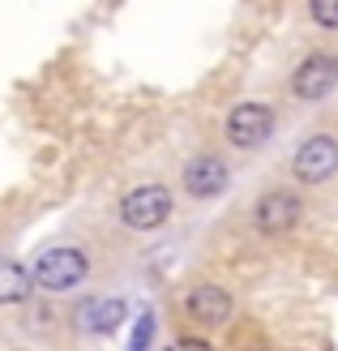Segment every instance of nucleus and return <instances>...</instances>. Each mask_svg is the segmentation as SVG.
<instances>
[{"label":"nucleus","mask_w":338,"mask_h":351,"mask_svg":"<svg viewBox=\"0 0 338 351\" xmlns=\"http://www.w3.org/2000/svg\"><path fill=\"white\" fill-rule=\"evenodd\" d=\"M30 274L43 291H73L82 278L90 274V261H86V253L73 249V244H56V249H43L34 257Z\"/></svg>","instance_id":"obj_1"},{"label":"nucleus","mask_w":338,"mask_h":351,"mask_svg":"<svg viewBox=\"0 0 338 351\" xmlns=\"http://www.w3.org/2000/svg\"><path fill=\"white\" fill-rule=\"evenodd\" d=\"M120 219H124V227H133V232H154V227H163L171 219V193L163 184L133 189L129 197L120 202Z\"/></svg>","instance_id":"obj_2"},{"label":"nucleus","mask_w":338,"mask_h":351,"mask_svg":"<svg viewBox=\"0 0 338 351\" xmlns=\"http://www.w3.org/2000/svg\"><path fill=\"white\" fill-rule=\"evenodd\" d=\"M300 215H304V202H300L291 189H270V193H261V202L253 210V223H257L261 236H287L300 223Z\"/></svg>","instance_id":"obj_3"},{"label":"nucleus","mask_w":338,"mask_h":351,"mask_svg":"<svg viewBox=\"0 0 338 351\" xmlns=\"http://www.w3.org/2000/svg\"><path fill=\"white\" fill-rule=\"evenodd\" d=\"M334 86H338V56H330V51H313L291 73V95L304 99V103L326 99Z\"/></svg>","instance_id":"obj_4"},{"label":"nucleus","mask_w":338,"mask_h":351,"mask_svg":"<svg viewBox=\"0 0 338 351\" xmlns=\"http://www.w3.org/2000/svg\"><path fill=\"white\" fill-rule=\"evenodd\" d=\"M274 129V112L265 103H236L227 112V142L240 150H257Z\"/></svg>","instance_id":"obj_5"},{"label":"nucleus","mask_w":338,"mask_h":351,"mask_svg":"<svg viewBox=\"0 0 338 351\" xmlns=\"http://www.w3.org/2000/svg\"><path fill=\"white\" fill-rule=\"evenodd\" d=\"M291 171H295V180H304V184H322V180H330V176L338 171V142H334L330 133L309 137V142L295 150Z\"/></svg>","instance_id":"obj_6"},{"label":"nucleus","mask_w":338,"mask_h":351,"mask_svg":"<svg viewBox=\"0 0 338 351\" xmlns=\"http://www.w3.org/2000/svg\"><path fill=\"white\" fill-rule=\"evenodd\" d=\"M231 180V167L219 159V154H197L189 167H184V189L189 197H219Z\"/></svg>","instance_id":"obj_7"},{"label":"nucleus","mask_w":338,"mask_h":351,"mask_svg":"<svg viewBox=\"0 0 338 351\" xmlns=\"http://www.w3.org/2000/svg\"><path fill=\"white\" fill-rule=\"evenodd\" d=\"M189 317L193 322H202V326H223L231 317V308H236V300H231V291L219 287V283H202V287H193L189 291Z\"/></svg>","instance_id":"obj_8"},{"label":"nucleus","mask_w":338,"mask_h":351,"mask_svg":"<svg viewBox=\"0 0 338 351\" xmlns=\"http://www.w3.org/2000/svg\"><path fill=\"white\" fill-rule=\"evenodd\" d=\"M34 287V274L26 266H17V261L0 257V304H22Z\"/></svg>","instance_id":"obj_9"},{"label":"nucleus","mask_w":338,"mask_h":351,"mask_svg":"<svg viewBox=\"0 0 338 351\" xmlns=\"http://www.w3.org/2000/svg\"><path fill=\"white\" fill-rule=\"evenodd\" d=\"M124 322V300H90L82 304V326L90 335H112V330Z\"/></svg>","instance_id":"obj_10"},{"label":"nucleus","mask_w":338,"mask_h":351,"mask_svg":"<svg viewBox=\"0 0 338 351\" xmlns=\"http://www.w3.org/2000/svg\"><path fill=\"white\" fill-rule=\"evenodd\" d=\"M309 17L317 26H326V30H338V0H317L309 9Z\"/></svg>","instance_id":"obj_11"},{"label":"nucleus","mask_w":338,"mask_h":351,"mask_svg":"<svg viewBox=\"0 0 338 351\" xmlns=\"http://www.w3.org/2000/svg\"><path fill=\"white\" fill-rule=\"evenodd\" d=\"M150 335H154V317L146 313V317H141V326L133 330V343H129V351H146V347H150Z\"/></svg>","instance_id":"obj_12"},{"label":"nucleus","mask_w":338,"mask_h":351,"mask_svg":"<svg viewBox=\"0 0 338 351\" xmlns=\"http://www.w3.org/2000/svg\"><path fill=\"white\" fill-rule=\"evenodd\" d=\"M167 351H215V347L202 343V339H180V343H171Z\"/></svg>","instance_id":"obj_13"}]
</instances>
